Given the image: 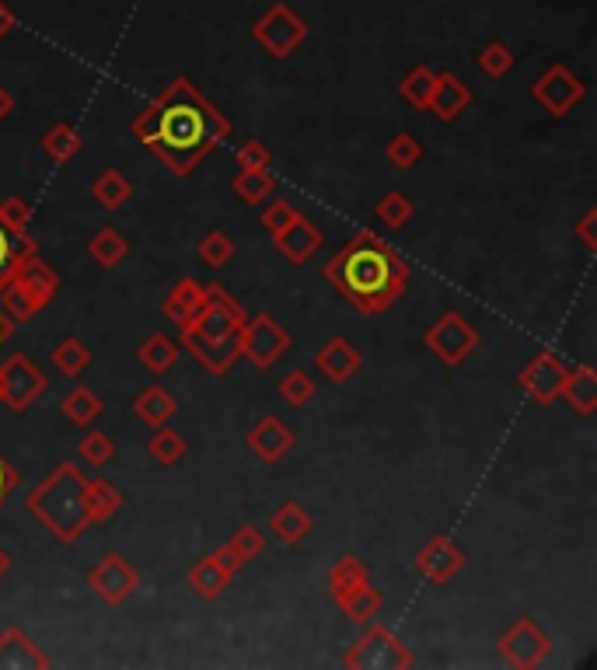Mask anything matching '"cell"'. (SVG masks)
<instances>
[{
	"mask_svg": "<svg viewBox=\"0 0 597 670\" xmlns=\"http://www.w3.org/2000/svg\"><path fill=\"white\" fill-rule=\"evenodd\" d=\"M133 136L140 147L157 154L175 179L196 171L210 154L231 136V122L214 101L200 95L189 77H175L144 112L133 119Z\"/></svg>",
	"mask_w": 597,
	"mask_h": 670,
	"instance_id": "cell-1",
	"label": "cell"
},
{
	"mask_svg": "<svg viewBox=\"0 0 597 670\" xmlns=\"http://www.w3.org/2000/svg\"><path fill=\"white\" fill-rule=\"evenodd\" d=\"M409 276H413L409 262L398 255L395 244L374 235L371 227L357 231L325 266V279L332 284V290L360 314L389 311L406 294Z\"/></svg>",
	"mask_w": 597,
	"mask_h": 670,
	"instance_id": "cell-2",
	"label": "cell"
},
{
	"mask_svg": "<svg viewBox=\"0 0 597 670\" xmlns=\"http://www.w3.org/2000/svg\"><path fill=\"white\" fill-rule=\"evenodd\" d=\"M249 322L244 311L224 287H210L206 301L196 311V319L179 328V343L200 360L206 374L224 378L231 374L235 363L241 360V328Z\"/></svg>",
	"mask_w": 597,
	"mask_h": 670,
	"instance_id": "cell-3",
	"label": "cell"
},
{
	"mask_svg": "<svg viewBox=\"0 0 597 670\" xmlns=\"http://www.w3.org/2000/svg\"><path fill=\"white\" fill-rule=\"evenodd\" d=\"M25 506L60 545H74L92 527V514H87V475L74 462H60L28 492Z\"/></svg>",
	"mask_w": 597,
	"mask_h": 670,
	"instance_id": "cell-4",
	"label": "cell"
},
{
	"mask_svg": "<svg viewBox=\"0 0 597 670\" xmlns=\"http://www.w3.org/2000/svg\"><path fill=\"white\" fill-rule=\"evenodd\" d=\"M343 667H349V670H413L416 657L392 629L371 622L354 639V646L346 649Z\"/></svg>",
	"mask_w": 597,
	"mask_h": 670,
	"instance_id": "cell-5",
	"label": "cell"
},
{
	"mask_svg": "<svg viewBox=\"0 0 597 670\" xmlns=\"http://www.w3.org/2000/svg\"><path fill=\"white\" fill-rule=\"evenodd\" d=\"M46 392H49V378L28 352H11L0 363V405H8L11 412H28L32 402H39Z\"/></svg>",
	"mask_w": 597,
	"mask_h": 670,
	"instance_id": "cell-6",
	"label": "cell"
},
{
	"mask_svg": "<svg viewBox=\"0 0 597 670\" xmlns=\"http://www.w3.org/2000/svg\"><path fill=\"white\" fill-rule=\"evenodd\" d=\"M252 39L266 49L273 60H290L308 39V22L290 4H273L252 25Z\"/></svg>",
	"mask_w": 597,
	"mask_h": 670,
	"instance_id": "cell-7",
	"label": "cell"
},
{
	"mask_svg": "<svg viewBox=\"0 0 597 670\" xmlns=\"http://www.w3.org/2000/svg\"><path fill=\"white\" fill-rule=\"evenodd\" d=\"M423 343H427V349H430L444 367H462V363L471 357V352H476V346H479V328L471 325L465 314L444 311L441 319H437V322L427 328Z\"/></svg>",
	"mask_w": 597,
	"mask_h": 670,
	"instance_id": "cell-8",
	"label": "cell"
},
{
	"mask_svg": "<svg viewBox=\"0 0 597 670\" xmlns=\"http://www.w3.org/2000/svg\"><path fill=\"white\" fill-rule=\"evenodd\" d=\"M532 98L535 105H541L552 119H566L576 105L587 98V84L584 77L570 70L566 63H549L546 74H541L535 84H532Z\"/></svg>",
	"mask_w": 597,
	"mask_h": 670,
	"instance_id": "cell-9",
	"label": "cell"
},
{
	"mask_svg": "<svg viewBox=\"0 0 597 670\" xmlns=\"http://www.w3.org/2000/svg\"><path fill=\"white\" fill-rule=\"evenodd\" d=\"M497 654L503 657L506 667L532 670V667H538L541 660L552 654V639H549V632L541 629L535 619H517V622L500 636Z\"/></svg>",
	"mask_w": 597,
	"mask_h": 670,
	"instance_id": "cell-10",
	"label": "cell"
},
{
	"mask_svg": "<svg viewBox=\"0 0 597 670\" xmlns=\"http://www.w3.org/2000/svg\"><path fill=\"white\" fill-rule=\"evenodd\" d=\"M290 349V332L273 314H255L241 328V357L259 370H270Z\"/></svg>",
	"mask_w": 597,
	"mask_h": 670,
	"instance_id": "cell-11",
	"label": "cell"
},
{
	"mask_svg": "<svg viewBox=\"0 0 597 670\" xmlns=\"http://www.w3.org/2000/svg\"><path fill=\"white\" fill-rule=\"evenodd\" d=\"M87 587L95 590L98 601L119 608V605H127L130 597L140 590V573L133 570V562L127 555L109 552V555H102L95 562L92 573H87Z\"/></svg>",
	"mask_w": 597,
	"mask_h": 670,
	"instance_id": "cell-12",
	"label": "cell"
},
{
	"mask_svg": "<svg viewBox=\"0 0 597 670\" xmlns=\"http://www.w3.org/2000/svg\"><path fill=\"white\" fill-rule=\"evenodd\" d=\"M566 374H570V363L559 357V352L541 349V352H535V357L528 360V367H524L521 374H517V384H521V392L528 395L532 402L552 405V402H559V387H563Z\"/></svg>",
	"mask_w": 597,
	"mask_h": 670,
	"instance_id": "cell-13",
	"label": "cell"
},
{
	"mask_svg": "<svg viewBox=\"0 0 597 670\" xmlns=\"http://www.w3.org/2000/svg\"><path fill=\"white\" fill-rule=\"evenodd\" d=\"M465 549L458 541H451L447 535H433L423 549L416 552V570L423 579H430L433 587H447L454 576L465 570Z\"/></svg>",
	"mask_w": 597,
	"mask_h": 670,
	"instance_id": "cell-14",
	"label": "cell"
},
{
	"mask_svg": "<svg viewBox=\"0 0 597 670\" xmlns=\"http://www.w3.org/2000/svg\"><path fill=\"white\" fill-rule=\"evenodd\" d=\"M244 444H249V451L262 465H279L297 447V433L290 430V422H284L279 416H262L252 422V430L244 433Z\"/></svg>",
	"mask_w": 597,
	"mask_h": 670,
	"instance_id": "cell-15",
	"label": "cell"
},
{
	"mask_svg": "<svg viewBox=\"0 0 597 670\" xmlns=\"http://www.w3.org/2000/svg\"><path fill=\"white\" fill-rule=\"evenodd\" d=\"M273 244H276V252L290 262V266H308V262L319 255V249L325 244V235L319 231V224L297 210L294 220L273 235Z\"/></svg>",
	"mask_w": 597,
	"mask_h": 670,
	"instance_id": "cell-16",
	"label": "cell"
},
{
	"mask_svg": "<svg viewBox=\"0 0 597 670\" xmlns=\"http://www.w3.org/2000/svg\"><path fill=\"white\" fill-rule=\"evenodd\" d=\"M11 287L22 290V294L28 297V301L43 311V308L52 301V297H57V290H60V276L52 273V266H49V262H46L39 252H32V255H25V259L14 266V273H11Z\"/></svg>",
	"mask_w": 597,
	"mask_h": 670,
	"instance_id": "cell-17",
	"label": "cell"
},
{
	"mask_svg": "<svg viewBox=\"0 0 597 670\" xmlns=\"http://www.w3.org/2000/svg\"><path fill=\"white\" fill-rule=\"evenodd\" d=\"M468 105H471V87L458 74H451V70H437L433 92H430V101H427V112L437 122H454L458 116L468 112Z\"/></svg>",
	"mask_w": 597,
	"mask_h": 670,
	"instance_id": "cell-18",
	"label": "cell"
},
{
	"mask_svg": "<svg viewBox=\"0 0 597 670\" xmlns=\"http://www.w3.org/2000/svg\"><path fill=\"white\" fill-rule=\"evenodd\" d=\"M311 363L319 367V374L332 384H346L349 378H357L360 374V367H363V352L343 339V335H336V339H329L322 349H314V357Z\"/></svg>",
	"mask_w": 597,
	"mask_h": 670,
	"instance_id": "cell-19",
	"label": "cell"
},
{
	"mask_svg": "<svg viewBox=\"0 0 597 670\" xmlns=\"http://www.w3.org/2000/svg\"><path fill=\"white\" fill-rule=\"evenodd\" d=\"M231 579H235V570L227 566V562L217 552L203 555L200 562H192L189 573H186L189 590L196 594V597H203V601H220L224 590L231 587Z\"/></svg>",
	"mask_w": 597,
	"mask_h": 670,
	"instance_id": "cell-20",
	"label": "cell"
},
{
	"mask_svg": "<svg viewBox=\"0 0 597 670\" xmlns=\"http://www.w3.org/2000/svg\"><path fill=\"white\" fill-rule=\"evenodd\" d=\"M52 660L43 646H35L22 629L0 632V670H49Z\"/></svg>",
	"mask_w": 597,
	"mask_h": 670,
	"instance_id": "cell-21",
	"label": "cell"
},
{
	"mask_svg": "<svg viewBox=\"0 0 597 670\" xmlns=\"http://www.w3.org/2000/svg\"><path fill=\"white\" fill-rule=\"evenodd\" d=\"M332 601L343 611V619H349L354 625H371L384 611V594L371 584V579H360V584L332 594Z\"/></svg>",
	"mask_w": 597,
	"mask_h": 670,
	"instance_id": "cell-22",
	"label": "cell"
},
{
	"mask_svg": "<svg viewBox=\"0 0 597 670\" xmlns=\"http://www.w3.org/2000/svg\"><path fill=\"white\" fill-rule=\"evenodd\" d=\"M206 284H200V279H192V276H182V279H175L171 290L165 294V301H162V314L171 322V325H186L196 319V311L203 308L206 301Z\"/></svg>",
	"mask_w": 597,
	"mask_h": 670,
	"instance_id": "cell-23",
	"label": "cell"
},
{
	"mask_svg": "<svg viewBox=\"0 0 597 670\" xmlns=\"http://www.w3.org/2000/svg\"><path fill=\"white\" fill-rule=\"evenodd\" d=\"M559 402H566L581 419H590L597 412V374H594V367H570L563 387H559Z\"/></svg>",
	"mask_w": 597,
	"mask_h": 670,
	"instance_id": "cell-24",
	"label": "cell"
},
{
	"mask_svg": "<svg viewBox=\"0 0 597 670\" xmlns=\"http://www.w3.org/2000/svg\"><path fill=\"white\" fill-rule=\"evenodd\" d=\"M262 552H266V535H262V527H255V524H241L238 531L217 549V555H220L235 573L249 566V562H255Z\"/></svg>",
	"mask_w": 597,
	"mask_h": 670,
	"instance_id": "cell-25",
	"label": "cell"
},
{
	"mask_svg": "<svg viewBox=\"0 0 597 670\" xmlns=\"http://www.w3.org/2000/svg\"><path fill=\"white\" fill-rule=\"evenodd\" d=\"M311 514L308 510L297 503V500H287V503H279L273 514H270V535L279 541V545H297V541H305L311 535Z\"/></svg>",
	"mask_w": 597,
	"mask_h": 670,
	"instance_id": "cell-26",
	"label": "cell"
},
{
	"mask_svg": "<svg viewBox=\"0 0 597 670\" xmlns=\"http://www.w3.org/2000/svg\"><path fill=\"white\" fill-rule=\"evenodd\" d=\"M175 409H179V402H175V395L165 384H147L144 392L133 398V416L151 430L165 427V422L175 416Z\"/></svg>",
	"mask_w": 597,
	"mask_h": 670,
	"instance_id": "cell-27",
	"label": "cell"
},
{
	"mask_svg": "<svg viewBox=\"0 0 597 670\" xmlns=\"http://www.w3.org/2000/svg\"><path fill=\"white\" fill-rule=\"evenodd\" d=\"M60 412L67 422H74V427L87 430V427H95V422L102 419L105 412V402L95 395V387H87V384H74L70 392L60 398Z\"/></svg>",
	"mask_w": 597,
	"mask_h": 670,
	"instance_id": "cell-28",
	"label": "cell"
},
{
	"mask_svg": "<svg viewBox=\"0 0 597 670\" xmlns=\"http://www.w3.org/2000/svg\"><path fill=\"white\" fill-rule=\"evenodd\" d=\"M49 363L57 367L60 378L77 381V378H84V370L92 367V349H87L77 335H67V339H60L57 346H52Z\"/></svg>",
	"mask_w": 597,
	"mask_h": 670,
	"instance_id": "cell-29",
	"label": "cell"
},
{
	"mask_svg": "<svg viewBox=\"0 0 597 670\" xmlns=\"http://www.w3.org/2000/svg\"><path fill=\"white\" fill-rule=\"evenodd\" d=\"M92 200H95L102 210L116 214V210H122V206L133 200V182H130L119 168H109V171H102L98 179L92 182Z\"/></svg>",
	"mask_w": 597,
	"mask_h": 670,
	"instance_id": "cell-30",
	"label": "cell"
},
{
	"mask_svg": "<svg viewBox=\"0 0 597 670\" xmlns=\"http://www.w3.org/2000/svg\"><path fill=\"white\" fill-rule=\"evenodd\" d=\"M136 360H140V367L147 370V374L162 378V374H168V370L175 367V360H179V343H175L171 335L157 332V335H151V339L140 343Z\"/></svg>",
	"mask_w": 597,
	"mask_h": 670,
	"instance_id": "cell-31",
	"label": "cell"
},
{
	"mask_svg": "<svg viewBox=\"0 0 597 670\" xmlns=\"http://www.w3.org/2000/svg\"><path fill=\"white\" fill-rule=\"evenodd\" d=\"M81 151H84V140L70 122H52L43 136V154L52 165H70L74 157H81Z\"/></svg>",
	"mask_w": 597,
	"mask_h": 670,
	"instance_id": "cell-32",
	"label": "cell"
},
{
	"mask_svg": "<svg viewBox=\"0 0 597 670\" xmlns=\"http://www.w3.org/2000/svg\"><path fill=\"white\" fill-rule=\"evenodd\" d=\"M87 255H92L102 270H116L122 266V259L130 255V241L122 238L116 227H98L92 241H87Z\"/></svg>",
	"mask_w": 597,
	"mask_h": 670,
	"instance_id": "cell-33",
	"label": "cell"
},
{
	"mask_svg": "<svg viewBox=\"0 0 597 670\" xmlns=\"http://www.w3.org/2000/svg\"><path fill=\"white\" fill-rule=\"evenodd\" d=\"M276 189V175L270 168H259V171H241L231 179V192L244 203V206H259L262 200H270Z\"/></svg>",
	"mask_w": 597,
	"mask_h": 670,
	"instance_id": "cell-34",
	"label": "cell"
},
{
	"mask_svg": "<svg viewBox=\"0 0 597 670\" xmlns=\"http://www.w3.org/2000/svg\"><path fill=\"white\" fill-rule=\"evenodd\" d=\"M32 252H39V244L28 238V231L14 235V231H8L4 224H0V290L11 284V273H14L17 262H22L25 255H32Z\"/></svg>",
	"mask_w": 597,
	"mask_h": 670,
	"instance_id": "cell-35",
	"label": "cell"
},
{
	"mask_svg": "<svg viewBox=\"0 0 597 670\" xmlns=\"http://www.w3.org/2000/svg\"><path fill=\"white\" fill-rule=\"evenodd\" d=\"M122 506V492L105 482V479H87V514H92V524H105L119 514Z\"/></svg>",
	"mask_w": 597,
	"mask_h": 670,
	"instance_id": "cell-36",
	"label": "cell"
},
{
	"mask_svg": "<svg viewBox=\"0 0 597 670\" xmlns=\"http://www.w3.org/2000/svg\"><path fill=\"white\" fill-rule=\"evenodd\" d=\"M374 214L384 227H392V231H402V227H409V220L416 217V203L413 196H406L402 189H392L384 192V196L378 200Z\"/></svg>",
	"mask_w": 597,
	"mask_h": 670,
	"instance_id": "cell-37",
	"label": "cell"
},
{
	"mask_svg": "<svg viewBox=\"0 0 597 670\" xmlns=\"http://www.w3.org/2000/svg\"><path fill=\"white\" fill-rule=\"evenodd\" d=\"M186 436L179 433V430H171L168 422L165 427H157L154 430V436L147 440V451H151V457L162 468H171V465H179L182 462V454H186Z\"/></svg>",
	"mask_w": 597,
	"mask_h": 670,
	"instance_id": "cell-38",
	"label": "cell"
},
{
	"mask_svg": "<svg viewBox=\"0 0 597 670\" xmlns=\"http://www.w3.org/2000/svg\"><path fill=\"white\" fill-rule=\"evenodd\" d=\"M433 77H437V70H430L427 63H416L409 74L398 81V95L406 98L413 109L427 112V101H430V92H433Z\"/></svg>",
	"mask_w": 597,
	"mask_h": 670,
	"instance_id": "cell-39",
	"label": "cell"
},
{
	"mask_svg": "<svg viewBox=\"0 0 597 670\" xmlns=\"http://www.w3.org/2000/svg\"><path fill=\"white\" fill-rule=\"evenodd\" d=\"M77 457L87 468H105L116 457V440L105 430H92L77 440Z\"/></svg>",
	"mask_w": 597,
	"mask_h": 670,
	"instance_id": "cell-40",
	"label": "cell"
},
{
	"mask_svg": "<svg viewBox=\"0 0 597 670\" xmlns=\"http://www.w3.org/2000/svg\"><path fill=\"white\" fill-rule=\"evenodd\" d=\"M384 157L395 171H413L419 161H423V144L413 133H395L389 144H384Z\"/></svg>",
	"mask_w": 597,
	"mask_h": 670,
	"instance_id": "cell-41",
	"label": "cell"
},
{
	"mask_svg": "<svg viewBox=\"0 0 597 670\" xmlns=\"http://www.w3.org/2000/svg\"><path fill=\"white\" fill-rule=\"evenodd\" d=\"M514 63H517L514 52L506 49L503 43H489V46H482L476 52V70H479L482 77H489V81H503L514 70Z\"/></svg>",
	"mask_w": 597,
	"mask_h": 670,
	"instance_id": "cell-42",
	"label": "cell"
},
{
	"mask_svg": "<svg viewBox=\"0 0 597 670\" xmlns=\"http://www.w3.org/2000/svg\"><path fill=\"white\" fill-rule=\"evenodd\" d=\"M196 255H200V262H203L206 270H224L227 262L235 259V241L227 238L224 231H210V235L200 238Z\"/></svg>",
	"mask_w": 597,
	"mask_h": 670,
	"instance_id": "cell-43",
	"label": "cell"
},
{
	"mask_svg": "<svg viewBox=\"0 0 597 670\" xmlns=\"http://www.w3.org/2000/svg\"><path fill=\"white\" fill-rule=\"evenodd\" d=\"M360 579H371V570H367V562L357 559V555H343V559L332 562V570H329V590L339 594V590H346V587L360 584Z\"/></svg>",
	"mask_w": 597,
	"mask_h": 670,
	"instance_id": "cell-44",
	"label": "cell"
},
{
	"mask_svg": "<svg viewBox=\"0 0 597 670\" xmlns=\"http://www.w3.org/2000/svg\"><path fill=\"white\" fill-rule=\"evenodd\" d=\"M279 398H284L290 409H305V405L314 398V381L308 370H290V374L279 381Z\"/></svg>",
	"mask_w": 597,
	"mask_h": 670,
	"instance_id": "cell-45",
	"label": "cell"
},
{
	"mask_svg": "<svg viewBox=\"0 0 597 670\" xmlns=\"http://www.w3.org/2000/svg\"><path fill=\"white\" fill-rule=\"evenodd\" d=\"M0 224H4L8 231H14V235H25L28 224H32V203L22 200V196L0 200Z\"/></svg>",
	"mask_w": 597,
	"mask_h": 670,
	"instance_id": "cell-46",
	"label": "cell"
},
{
	"mask_svg": "<svg viewBox=\"0 0 597 670\" xmlns=\"http://www.w3.org/2000/svg\"><path fill=\"white\" fill-rule=\"evenodd\" d=\"M235 165L241 171H259V168H273V151L262 144V140H249V144H241L238 154H235Z\"/></svg>",
	"mask_w": 597,
	"mask_h": 670,
	"instance_id": "cell-47",
	"label": "cell"
},
{
	"mask_svg": "<svg viewBox=\"0 0 597 670\" xmlns=\"http://www.w3.org/2000/svg\"><path fill=\"white\" fill-rule=\"evenodd\" d=\"M294 214H297V206L290 203V200H273L266 210H262V220H259V227L262 231H266L270 238L279 231V227H287L290 220H294Z\"/></svg>",
	"mask_w": 597,
	"mask_h": 670,
	"instance_id": "cell-48",
	"label": "cell"
},
{
	"mask_svg": "<svg viewBox=\"0 0 597 670\" xmlns=\"http://www.w3.org/2000/svg\"><path fill=\"white\" fill-rule=\"evenodd\" d=\"M573 238L584 244V252H597V206H590L587 214L573 224Z\"/></svg>",
	"mask_w": 597,
	"mask_h": 670,
	"instance_id": "cell-49",
	"label": "cell"
},
{
	"mask_svg": "<svg viewBox=\"0 0 597 670\" xmlns=\"http://www.w3.org/2000/svg\"><path fill=\"white\" fill-rule=\"evenodd\" d=\"M14 486H17V471L4 462V454H0V510H4Z\"/></svg>",
	"mask_w": 597,
	"mask_h": 670,
	"instance_id": "cell-50",
	"label": "cell"
},
{
	"mask_svg": "<svg viewBox=\"0 0 597 670\" xmlns=\"http://www.w3.org/2000/svg\"><path fill=\"white\" fill-rule=\"evenodd\" d=\"M14 25H17V17H14L11 4H8V0H0V39H8V35L14 32Z\"/></svg>",
	"mask_w": 597,
	"mask_h": 670,
	"instance_id": "cell-51",
	"label": "cell"
},
{
	"mask_svg": "<svg viewBox=\"0 0 597 670\" xmlns=\"http://www.w3.org/2000/svg\"><path fill=\"white\" fill-rule=\"evenodd\" d=\"M11 112H14V95L8 92L4 84H0V122H4V119H8Z\"/></svg>",
	"mask_w": 597,
	"mask_h": 670,
	"instance_id": "cell-52",
	"label": "cell"
},
{
	"mask_svg": "<svg viewBox=\"0 0 597 670\" xmlns=\"http://www.w3.org/2000/svg\"><path fill=\"white\" fill-rule=\"evenodd\" d=\"M11 573V555L4 552V549H0V579H4Z\"/></svg>",
	"mask_w": 597,
	"mask_h": 670,
	"instance_id": "cell-53",
	"label": "cell"
},
{
	"mask_svg": "<svg viewBox=\"0 0 597 670\" xmlns=\"http://www.w3.org/2000/svg\"><path fill=\"white\" fill-rule=\"evenodd\" d=\"M8 328H11V322L4 319V311H0V343H4V335H8Z\"/></svg>",
	"mask_w": 597,
	"mask_h": 670,
	"instance_id": "cell-54",
	"label": "cell"
}]
</instances>
